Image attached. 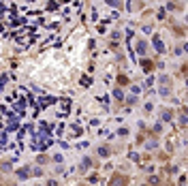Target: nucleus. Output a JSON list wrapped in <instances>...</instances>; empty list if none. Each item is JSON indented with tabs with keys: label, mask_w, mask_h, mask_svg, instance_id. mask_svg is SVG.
<instances>
[{
	"label": "nucleus",
	"mask_w": 188,
	"mask_h": 186,
	"mask_svg": "<svg viewBox=\"0 0 188 186\" xmlns=\"http://www.w3.org/2000/svg\"><path fill=\"white\" fill-rule=\"evenodd\" d=\"M137 51L143 54V51H145V45H143V43H137Z\"/></svg>",
	"instance_id": "3"
},
{
	"label": "nucleus",
	"mask_w": 188,
	"mask_h": 186,
	"mask_svg": "<svg viewBox=\"0 0 188 186\" xmlns=\"http://www.w3.org/2000/svg\"><path fill=\"white\" fill-rule=\"evenodd\" d=\"M154 47H156L158 51H164V45L160 43V39H158V37H154Z\"/></svg>",
	"instance_id": "2"
},
{
	"label": "nucleus",
	"mask_w": 188,
	"mask_h": 186,
	"mask_svg": "<svg viewBox=\"0 0 188 186\" xmlns=\"http://www.w3.org/2000/svg\"><path fill=\"white\" fill-rule=\"evenodd\" d=\"M109 186H126V178H124V175H120V173H116L113 178H111Z\"/></svg>",
	"instance_id": "1"
}]
</instances>
